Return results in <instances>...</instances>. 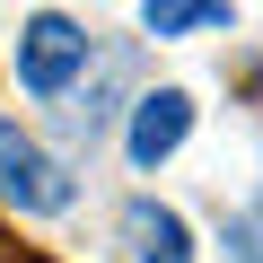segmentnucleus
Returning a JSON list of instances; mask_svg holds the SVG:
<instances>
[{
  "mask_svg": "<svg viewBox=\"0 0 263 263\" xmlns=\"http://www.w3.org/2000/svg\"><path fill=\"white\" fill-rule=\"evenodd\" d=\"M123 79H132V62H123V53H105L97 88H79V105H62V132H70V149H97V141H105V123L123 114V105H114V97H123Z\"/></svg>",
  "mask_w": 263,
  "mask_h": 263,
  "instance_id": "nucleus-5",
  "label": "nucleus"
},
{
  "mask_svg": "<svg viewBox=\"0 0 263 263\" xmlns=\"http://www.w3.org/2000/svg\"><path fill=\"white\" fill-rule=\"evenodd\" d=\"M141 27L149 35H202V27H237V9L228 0H149Z\"/></svg>",
  "mask_w": 263,
  "mask_h": 263,
  "instance_id": "nucleus-6",
  "label": "nucleus"
},
{
  "mask_svg": "<svg viewBox=\"0 0 263 263\" xmlns=\"http://www.w3.org/2000/svg\"><path fill=\"white\" fill-rule=\"evenodd\" d=\"M79 70H88V27L62 18V9H35V18L18 27V88L44 97V105H62Z\"/></svg>",
  "mask_w": 263,
  "mask_h": 263,
  "instance_id": "nucleus-1",
  "label": "nucleus"
},
{
  "mask_svg": "<svg viewBox=\"0 0 263 263\" xmlns=\"http://www.w3.org/2000/svg\"><path fill=\"white\" fill-rule=\"evenodd\" d=\"M228 246H237V263H263V193L228 219Z\"/></svg>",
  "mask_w": 263,
  "mask_h": 263,
  "instance_id": "nucleus-7",
  "label": "nucleus"
},
{
  "mask_svg": "<svg viewBox=\"0 0 263 263\" xmlns=\"http://www.w3.org/2000/svg\"><path fill=\"white\" fill-rule=\"evenodd\" d=\"M184 132H193V97L184 88H149V97H132L123 149H132V167H158V158L184 149Z\"/></svg>",
  "mask_w": 263,
  "mask_h": 263,
  "instance_id": "nucleus-3",
  "label": "nucleus"
},
{
  "mask_svg": "<svg viewBox=\"0 0 263 263\" xmlns=\"http://www.w3.org/2000/svg\"><path fill=\"white\" fill-rule=\"evenodd\" d=\"M70 167L35 141V132H18V123H0V202L9 211H27V219H53V211H70Z\"/></svg>",
  "mask_w": 263,
  "mask_h": 263,
  "instance_id": "nucleus-2",
  "label": "nucleus"
},
{
  "mask_svg": "<svg viewBox=\"0 0 263 263\" xmlns=\"http://www.w3.org/2000/svg\"><path fill=\"white\" fill-rule=\"evenodd\" d=\"M123 246L141 254V263H193V237H184V219L167 211V202H123Z\"/></svg>",
  "mask_w": 263,
  "mask_h": 263,
  "instance_id": "nucleus-4",
  "label": "nucleus"
}]
</instances>
